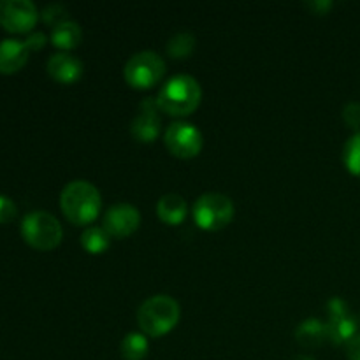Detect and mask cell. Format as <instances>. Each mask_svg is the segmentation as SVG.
I'll return each mask as SVG.
<instances>
[{
	"label": "cell",
	"instance_id": "obj_1",
	"mask_svg": "<svg viewBox=\"0 0 360 360\" xmlns=\"http://www.w3.org/2000/svg\"><path fill=\"white\" fill-rule=\"evenodd\" d=\"M60 206L69 221L86 225L97 218L102 206V197L97 186L88 179H72L60 193Z\"/></svg>",
	"mask_w": 360,
	"mask_h": 360
},
{
	"label": "cell",
	"instance_id": "obj_2",
	"mask_svg": "<svg viewBox=\"0 0 360 360\" xmlns=\"http://www.w3.org/2000/svg\"><path fill=\"white\" fill-rule=\"evenodd\" d=\"M202 98L200 83L190 74H174L169 77L157 94L160 111L172 116L190 115Z\"/></svg>",
	"mask_w": 360,
	"mask_h": 360
},
{
	"label": "cell",
	"instance_id": "obj_3",
	"mask_svg": "<svg viewBox=\"0 0 360 360\" xmlns=\"http://www.w3.org/2000/svg\"><path fill=\"white\" fill-rule=\"evenodd\" d=\"M181 316V308L174 297L167 294H157L143 301L137 309V322L148 336L158 338L176 327Z\"/></svg>",
	"mask_w": 360,
	"mask_h": 360
},
{
	"label": "cell",
	"instance_id": "obj_4",
	"mask_svg": "<svg viewBox=\"0 0 360 360\" xmlns=\"http://www.w3.org/2000/svg\"><path fill=\"white\" fill-rule=\"evenodd\" d=\"M21 234L34 248L53 250L62 241L63 229L55 214L44 210H35L25 214L21 220Z\"/></svg>",
	"mask_w": 360,
	"mask_h": 360
},
{
	"label": "cell",
	"instance_id": "obj_5",
	"mask_svg": "<svg viewBox=\"0 0 360 360\" xmlns=\"http://www.w3.org/2000/svg\"><path fill=\"white\" fill-rule=\"evenodd\" d=\"M193 220L204 231H218L234 218V202L221 192H206L193 202Z\"/></svg>",
	"mask_w": 360,
	"mask_h": 360
},
{
	"label": "cell",
	"instance_id": "obj_6",
	"mask_svg": "<svg viewBox=\"0 0 360 360\" xmlns=\"http://www.w3.org/2000/svg\"><path fill=\"white\" fill-rule=\"evenodd\" d=\"M165 74V62L153 49L137 51L127 60L123 76L134 88H150L157 84Z\"/></svg>",
	"mask_w": 360,
	"mask_h": 360
},
{
	"label": "cell",
	"instance_id": "obj_7",
	"mask_svg": "<svg viewBox=\"0 0 360 360\" xmlns=\"http://www.w3.org/2000/svg\"><path fill=\"white\" fill-rule=\"evenodd\" d=\"M164 143L172 155L181 158H192L202 148V132L190 122H172L164 134Z\"/></svg>",
	"mask_w": 360,
	"mask_h": 360
},
{
	"label": "cell",
	"instance_id": "obj_8",
	"mask_svg": "<svg viewBox=\"0 0 360 360\" xmlns=\"http://www.w3.org/2000/svg\"><path fill=\"white\" fill-rule=\"evenodd\" d=\"M39 11L32 0H0V25L14 34H23L37 23Z\"/></svg>",
	"mask_w": 360,
	"mask_h": 360
},
{
	"label": "cell",
	"instance_id": "obj_9",
	"mask_svg": "<svg viewBox=\"0 0 360 360\" xmlns=\"http://www.w3.org/2000/svg\"><path fill=\"white\" fill-rule=\"evenodd\" d=\"M158 111H160V108H158L157 97H146L141 101L139 111L130 123V132L137 141L151 143V141L157 139L162 129V120Z\"/></svg>",
	"mask_w": 360,
	"mask_h": 360
},
{
	"label": "cell",
	"instance_id": "obj_10",
	"mask_svg": "<svg viewBox=\"0 0 360 360\" xmlns=\"http://www.w3.org/2000/svg\"><path fill=\"white\" fill-rule=\"evenodd\" d=\"M139 210L130 202L112 204L104 214V229L109 232V236H115V238H127L139 227Z\"/></svg>",
	"mask_w": 360,
	"mask_h": 360
},
{
	"label": "cell",
	"instance_id": "obj_11",
	"mask_svg": "<svg viewBox=\"0 0 360 360\" xmlns=\"http://www.w3.org/2000/svg\"><path fill=\"white\" fill-rule=\"evenodd\" d=\"M48 72L60 83H74L83 74V62L70 51H58L49 56Z\"/></svg>",
	"mask_w": 360,
	"mask_h": 360
},
{
	"label": "cell",
	"instance_id": "obj_12",
	"mask_svg": "<svg viewBox=\"0 0 360 360\" xmlns=\"http://www.w3.org/2000/svg\"><path fill=\"white\" fill-rule=\"evenodd\" d=\"M28 60V48L18 39L0 41V72L13 74L20 70Z\"/></svg>",
	"mask_w": 360,
	"mask_h": 360
},
{
	"label": "cell",
	"instance_id": "obj_13",
	"mask_svg": "<svg viewBox=\"0 0 360 360\" xmlns=\"http://www.w3.org/2000/svg\"><path fill=\"white\" fill-rule=\"evenodd\" d=\"M327 340L341 345L348 343L354 336H357V320L350 311L338 316H329L327 320Z\"/></svg>",
	"mask_w": 360,
	"mask_h": 360
},
{
	"label": "cell",
	"instance_id": "obj_14",
	"mask_svg": "<svg viewBox=\"0 0 360 360\" xmlns=\"http://www.w3.org/2000/svg\"><path fill=\"white\" fill-rule=\"evenodd\" d=\"M186 211H188L186 200L179 193H164L157 202V213L165 224H179V221L185 220Z\"/></svg>",
	"mask_w": 360,
	"mask_h": 360
},
{
	"label": "cell",
	"instance_id": "obj_15",
	"mask_svg": "<svg viewBox=\"0 0 360 360\" xmlns=\"http://www.w3.org/2000/svg\"><path fill=\"white\" fill-rule=\"evenodd\" d=\"M295 340L302 347H319L327 340V323L316 316L304 319L295 327Z\"/></svg>",
	"mask_w": 360,
	"mask_h": 360
},
{
	"label": "cell",
	"instance_id": "obj_16",
	"mask_svg": "<svg viewBox=\"0 0 360 360\" xmlns=\"http://www.w3.org/2000/svg\"><path fill=\"white\" fill-rule=\"evenodd\" d=\"M81 39H83V28L74 20L62 21V23L51 28V42L56 48L63 49V51L76 48Z\"/></svg>",
	"mask_w": 360,
	"mask_h": 360
},
{
	"label": "cell",
	"instance_id": "obj_17",
	"mask_svg": "<svg viewBox=\"0 0 360 360\" xmlns=\"http://www.w3.org/2000/svg\"><path fill=\"white\" fill-rule=\"evenodd\" d=\"M148 350H150V343H148L146 334L139 330L129 333L120 343V352L125 360H143L148 355Z\"/></svg>",
	"mask_w": 360,
	"mask_h": 360
},
{
	"label": "cell",
	"instance_id": "obj_18",
	"mask_svg": "<svg viewBox=\"0 0 360 360\" xmlns=\"http://www.w3.org/2000/svg\"><path fill=\"white\" fill-rule=\"evenodd\" d=\"M109 243H111V236L104 227L88 225L81 234V246L90 253H102L109 248Z\"/></svg>",
	"mask_w": 360,
	"mask_h": 360
},
{
	"label": "cell",
	"instance_id": "obj_19",
	"mask_svg": "<svg viewBox=\"0 0 360 360\" xmlns=\"http://www.w3.org/2000/svg\"><path fill=\"white\" fill-rule=\"evenodd\" d=\"M195 42H197V39L192 32L179 30V32H176L171 39H169L165 48H167L169 55L174 56V58H185V56H188L190 53L193 51V48H195Z\"/></svg>",
	"mask_w": 360,
	"mask_h": 360
},
{
	"label": "cell",
	"instance_id": "obj_20",
	"mask_svg": "<svg viewBox=\"0 0 360 360\" xmlns=\"http://www.w3.org/2000/svg\"><path fill=\"white\" fill-rule=\"evenodd\" d=\"M343 160L352 174L360 176V132H355L354 136L348 137V141L345 143Z\"/></svg>",
	"mask_w": 360,
	"mask_h": 360
},
{
	"label": "cell",
	"instance_id": "obj_21",
	"mask_svg": "<svg viewBox=\"0 0 360 360\" xmlns=\"http://www.w3.org/2000/svg\"><path fill=\"white\" fill-rule=\"evenodd\" d=\"M41 16H42V20L46 21V23L53 25V27H56V25L62 23V21L70 20L69 11H67V7L63 6V4H60V2L48 4V6L42 9Z\"/></svg>",
	"mask_w": 360,
	"mask_h": 360
},
{
	"label": "cell",
	"instance_id": "obj_22",
	"mask_svg": "<svg viewBox=\"0 0 360 360\" xmlns=\"http://www.w3.org/2000/svg\"><path fill=\"white\" fill-rule=\"evenodd\" d=\"M343 120L347 122L348 127H352V129H359L360 127V102L352 101V102H347V104H345Z\"/></svg>",
	"mask_w": 360,
	"mask_h": 360
},
{
	"label": "cell",
	"instance_id": "obj_23",
	"mask_svg": "<svg viewBox=\"0 0 360 360\" xmlns=\"http://www.w3.org/2000/svg\"><path fill=\"white\" fill-rule=\"evenodd\" d=\"M16 213L18 207L14 200L7 195H0V224H9L11 220H14Z\"/></svg>",
	"mask_w": 360,
	"mask_h": 360
},
{
	"label": "cell",
	"instance_id": "obj_24",
	"mask_svg": "<svg viewBox=\"0 0 360 360\" xmlns=\"http://www.w3.org/2000/svg\"><path fill=\"white\" fill-rule=\"evenodd\" d=\"M23 42L28 48V51H37V49H41L46 44V34L44 32H32Z\"/></svg>",
	"mask_w": 360,
	"mask_h": 360
},
{
	"label": "cell",
	"instance_id": "obj_25",
	"mask_svg": "<svg viewBox=\"0 0 360 360\" xmlns=\"http://www.w3.org/2000/svg\"><path fill=\"white\" fill-rule=\"evenodd\" d=\"M306 7L316 14H323L333 7V2L330 0H309V2H306Z\"/></svg>",
	"mask_w": 360,
	"mask_h": 360
},
{
	"label": "cell",
	"instance_id": "obj_26",
	"mask_svg": "<svg viewBox=\"0 0 360 360\" xmlns=\"http://www.w3.org/2000/svg\"><path fill=\"white\" fill-rule=\"evenodd\" d=\"M347 355L350 360H360V334L347 343Z\"/></svg>",
	"mask_w": 360,
	"mask_h": 360
},
{
	"label": "cell",
	"instance_id": "obj_27",
	"mask_svg": "<svg viewBox=\"0 0 360 360\" xmlns=\"http://www.w3.org/2000/svg\"><path fill=\"white\" fill-rule=\"evenodd\" d=\"M292 360H315L313 357H308V355H295Z\"/></svg>",
	"mask_w": 360,
	"mask_h": 360
}]
</instances>
